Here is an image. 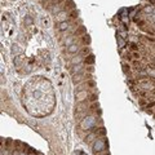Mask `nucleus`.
<instances>
[{"instance_id": "nucleus-14", "label": "nucleus", "mask_w": 155, "mask_h": 155, "mask_svg": "<svg viewBox=\"0 0 155 155\" xmlns=\"http://www.w3.org/2000/svg\"><path fill=\"white\" fill-rule=\"evenodd\" d=\"M82 61H83V57H80V56H76V57H74V58L71 60V64H72V65H76V64L79 65V64H80V62H82Z\"/></svg>"}, {"instance_id": "nucleus-7", "label": "nucleus", "mask_w": 155, "mask_h": 155, "mask_svg": "<svg viewBox=\"0 0 155 155\" xmlns=\"http://www.w3.org/2000/svg\"><path fill=\"white\" fill-rule=\"evenodd\" d=\"M68 26H70V21H65V22H61V23H58V26H57V30L58 31H66Z\"/></svg>"}, {"instance_id": "nucleus-6", "label": "nucleus", "mask_w": 155, "mask_h": 155, "mask_svg": "<svg viewBox=\"0 0 155 155\" xmlns=\"http://www.w3.org/2000/svg\"><path fill=\"white\" fill-rule=\"evenodd\" d=\"M85 27L84 26H78V28L75 31H74V36H78V38H80V36H83V35H85Z\"/></svg>"}, {"instance_id": "nucleus-16", "label": "nucleus", "mask_w": 155, "mask_h": 155, "mask_svg": "<svg viewBox=\"0 0 155 155\" xmlns=\"http://www.w3.org/2000/svg\"><path fill=\"white\" fill-rule=\"evenodd\" d=\"M97 98H98L97 93H93V94H89V96H88L87 101H88V102H96V101H97Z\"/></svg>"}, {"instance_id": "nucleus-2", "label": "nucleus", "mask_w": 155, "mask_h": 155, "mask_svg": "<svg viewBox=\"0 0 155 155\" xmlns=\"http://www.w3.org/2000/svg\"><path fill=\"white\" fill-rule=\"evenodd\" d=\"M92 76L88 75V74H83V72H80V74H76V75H74L72 76V83L74 84H82L83 80H90Z\"/></svg>"}, {"instance_id": "nucleus-4", "label": "nucleus", "mask_w": 155, "mask_h": 155, "mask_svg": "<svg viewBox=\"0 0 155 155\" xmlns=\"http://www.w3.org/2000/svg\"><path fill=\"white\" fill-rule=\"evenodd\" d=\"M61 5H62L61 10H66V12L75 9V4H74V1H71V0H66V1H64Z\"/></svg>"}, {"instance_id": "nucleus-10", "label": "nucleus", "mask_w": 155, "mask_h": 155, "mask_svg": "<svg viewBox=\"0 0 155 155\" xmlns=\"http://www.w3.org/2000/svg\"><path fill=\"white\" fill-rule=\"evenodd\" d=\"M79 42L82 43V44H84V45H88L89 43H90V38H89V35H83V36H80L79 38Z\"/></svg>"}, {"instance_id": "nucleus-3", "label": "nucleus", "mask_w": 155, "mask_h": 155, "mask_svg": "<svg viewBox=\"0 0 155 155\" xmlns=\"http://www.w3.org/2000/svg\"><path fill=\"white\" fill-rule=\"evenodd\" d=\"M56 21H58V23L68 21V12H66V10H60L56 16Z\"/></svg>"}, {"instance_id": "nucleus-20", "label": "nucleus", "mask_w": 155, "mask_h": 155, "mask_svg": "<svg viewBox=\"0 0 155 155\" xmlns=\"http://www.w3.org/2000/svg\"><path fill=\"white\" fill-rule=\"evenodd\" d=\"M138 103H140V106H143V107H146V105H147L149 102H147V101H146L145 98H141V100L138 101Z\"/></svg>"}, {"instance_id": "nucleus-5", "label": "nucleus", "mask_w": 155, "mask_h": 155, "mask_svg": "<svg viewBox=\"0 0 155 155\" xmlns=\"http://www.w3.org/2000/svg\"><path fill=\"white\" fill-rule=\"evenodd\" d=\"M88 96H89V93L87 90H78V93H76V100H78V102H83V101H85L88 98Z\"/></svg>"}, {"instance_id": "nucleus-9", "label": "nucleus", "mask_w": 155, "mask_h": 155, "mask_svg": "<svg viewBox=\"0 0 155 155\" xmlns=\"http://www.w3.org/2000/svg\"><path fill=\"white\" fill-rule=\"evenodd\" d=\"M83 70H84V67H83V65H75L72 68H71V72H72V75H76V74H80V72H83Z\"/></svg>"}, {"instance_id": "nucleus-21", "label": "nucleus", "mask_w": 155, "mask_h": 155, "mask_svg": "<svg viewBox=\"0 0 155 155\" xmlns=\"http://www.w3.org/2000/svg\"><path fill=\"white\" fill-rule=\"evenodd\" d=\"M85 71H87V72H89V74H92V72L94 71V68L92 67V66H89V67H87V68H85Z\"/></svg>"}, {"instance_id": "nucleus-19", "label": "nucleus", "mask_w": 155, "mask_h": 155, "mask_svg": "<svg viewBox=\"0 0 155 155\" xmlns=\"http://www.w3.org/2000/svg\"><path fill=\"white\" fill-rule=\"evenodd\" d=\"M132 57H133V60H141L142 58L140 52H132Z\"/></svg>"}, {"instance_id": "nucleus-8", "label": "nucleus", "mask_w": 155, "mask_h": 155, "mask_svg": "<svg viewBox=\"0 0 155 155\" xmlns=\"http://www.w3.org/2000/svg\"><path fill=\"white\" fill-rule=\"evenodd\" d=\"M79 50H80V47L78 44H71L70 47L67 48V52L68 53H71V54H74V53H79Z\"/></svg>"}, {"instance_id": "nucleus-18", "label": "nucleus", "mask_w": 155, "mask_h": 155, "mask_svg": "<svg viewBox=\"0 0 155 155\" xmlns=\"http://www.w3.org/2000/svg\"><path fill=\"white\" fill-rule=\"evenodd\" d=\"M42 23H43V26H44V27H49L50 21H49L48 18H45V17H42Z\"/></svg>"}, {"instance_id": "nucleus-13", "label": "nucleus", "mask_w": 155, "mask_h": 155, "mask_svg": "<svg viewBox=\"0 0 155 155\" xmlns=\"http://www.w3.org/2000/svg\"><path fill=\"white\" fill-rule=\"evenodd\" d=\"M123 71L124 74H127V75H131V71H132V68L128 64H123Z\"/></svg>"}, {"instance_id": "nucleus-11", "label": "nucleus", "mask_w": 155, "mask_h": 155, "mask_svg": "<svg viewBox=\"0 0 155 155\" xmlns=\"http://www.w3.org/2000/svg\"><path fill=\"white\" fill-rule=\"evenodd\" d=\"M84 64L85 65H93L94 64V56L93 54H88L84 58Z\"/></svg>"}, {"instance_id": "nucleus-17", "label": "nucleus", "mask_w": 155, "mask_h": 155, "mask_svg": "<svg viewBox=\"0 0 155 155\" xmlns=\"http://www.w3.org/2000/svg\"><path fill=\"white\" fill-rule=\"evenodd\" d=\"M129 48L133 50V52H137L140 49V44H137V43H129Z\"/></svg>"}, {"instance_id": "nucleus-15", "label": "nucleus", "mask_w": 155, "mask_h": 155, "mask_svg": "<svg viewBox=\"0 0 155 155\" xmlns=\"http://www.w3.org/2000/svg\"><path fill=\"white\" fill-rule=\"evenodd\" d=\"M88 53H89V48L88 47H84V48H82V49L79 50V54L80 56H85V57H87Z\"/></svg>"}, {"instance_id": "nucleus-1", "label": "nucleus", "mask_w": 155, "mask_h": 155, "mask_svg": "<svg viewBox=\"0 0 155 155\" xmlns=\"http://www.w3.org/2000/svg\"><path fill=\"white\" fill-rule=\"evenodd\" d=\"M106 140L105 138H100V137H97L94 143H93V151L97 154V153H102L103 150H105L106 147Z\"/></svg>"}, {"instance_id": "nucleus-12", "label": "nucleus", "mask_w": 155, "mask_h": 155, "mask_svg": "<svg viewBox=\"0 0 155 155\" xmlns=\"http://www.w3.org/2000/svg\"><path fill=\"white\" fill-rule=\"evenodd\" d=\"M78 14H79V12H78L76 9L70 10V12H68V20H74V18H76Z\"/></svg>"}]
</instances>
